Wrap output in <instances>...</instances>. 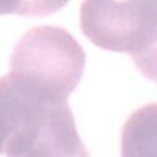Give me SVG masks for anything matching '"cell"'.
<instances>
[{"instance_id":"obj_2","label":"cell","mask_w":157,"mask_h":157,"mask_svg":"<svg viewBox=\"0 0 157 157\" xmlns=\"http://www.w3.org/2000/svg\"><path fill=\"white\" fill-rule=\"evenodd\" d=\"M80 26L98 47L138 54L157 40V0H83Z\"/></svg>"},{"instance_id":"obj_1","label":"cell","mask_w":157,"mask_h":157,"mask_svg":"<svg viewBox=\"0 0 157 157\" xmlns=\"http://www.w3.org/2000/svg\"><path fill=\"white\" fill-rule=\"evenodd\" d=\"M86 62L85 53L64 28L36 26L15 44L9 72L69 96L80 83Z\"/></svg>"},{"instance_id":"obj_4","label":"cell","mask_w":157,"mask_h":157,"mask_svg":"<svg viewBox=\"0 0 157 157\" xmlns=\"http://www.w3.org/2000/svg\"><path fill=\"white\" fill-rule=\"evenodd\" d=\"M121 157H157V102L132 112L121 132Z\"/></svg>"},{"instance_id":"obj_5","label":"cell","mask_w":157,"mask_h":157,"mask_svg":"<svg viewBox=\"0 0 157 157\" xmlns=\"http://www.w3.org/2000/svg\"><path fill=\"white\" fill-rule=\"evenodd\" d=\"M131 56L139 72L147 78L157 83V40L147 50Z\"/></svg>"},{"instance_id":"obj_3","label":"cell","mask_w":157,"mask_h":157,"mask_svg":"<svg viewBox=\"0 0 157 157\" xmlns=\"http://www.w3.org/2000/svg\"><path fill=\"white\" fill-rule=\"evenodd\" d=\"M6 157H90L68 104L57 105L19 130Z\"/></svg>"}]
</instances>
